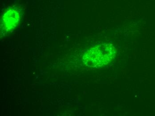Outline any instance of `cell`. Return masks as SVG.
<instances>
[{
    "label": "cell",
    "instance_id": "obj_1",
    "mask_svg": "<svg viewBox=\"0 0 155 116\" xmlns=\"http://www.w3.org/2000/svg\"><path fill=\"white\" fill-rule=\"evenodd\" d=\"M113 57V52L108 48L98 47L87 51L83 59L88 66L98 68L107 65L112 60Z\"/></svg>",
    "mask_w": 155,
    "mask_h": 116
},
{
    "label": "cell",
    "instance_id": "obj_2",
    "mask_svg": "<svg viewBox=\"0 0 155 116\" xmlns=\"http://www.w3.org/2000/svg\"><path fill=\"white\" fill-rule=\"evenodd\" d=\"M12 11L7 12L3 18V25L5 29L8 31L15 27L19 19L18 14L15 11Z\"/></svg>",
    "mask_w": 155,
    "mask_h": 116
}]
</instances>
